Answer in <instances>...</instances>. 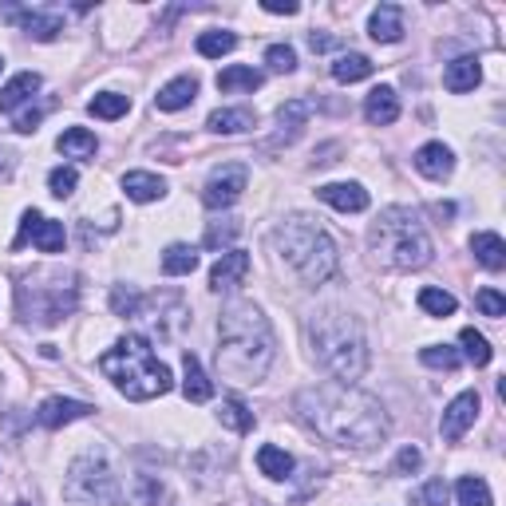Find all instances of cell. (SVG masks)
I'll return each mask as SVG.
<instances>
[{"label": "cell", "instance_id": "cell-1", "mask_svg": "<svg viewBox=\"0 0 506 506\" xmlns=\"http://www.w3.org/2000/svg\"><path fill=\"white\" fill-rule=\"evenodd\" d=\"M300 419L344 451H372L388 439V416L376 395L356 384H317L297 395Z\"/></svg>", "mask_w": 506, "mask_h": 506}, {"label": "cell", "instance_id": "cell-2", "mask_svg": "<svg viewBox=\"0 0 506 506\" xmlns=\"http://www.w3.org/2000/svg\"><path fill=\"white\" fill-rule=\"evenodd\" d=\"M273 356L277 341L269 317L249 300H234L218 321V372L234 384H261L273 368Z\"/></svg>", "mask_w": 506, "mask_h": 506}, {"label": "cell", "instance_id": "cell-3", "mask_svg": "<svg viewBox=\"0 0 506 506\" xmlns=\"http://www.w3.org/2000/svg\"><path fill=\"white\" fill-rule=\"evenodd\" d=\"M309 341L317 364L329 372L336 384H356L368 368V341L356 317L341 309H324L309 321Z\"/></svg>", "mask_w": 506, "mask_h": 506}, {"label": "cell", "instance_id": "cell-4", "mask_svg": "<svg viewBox=\"0 0 506 506\" xmlns=\"http://www.w3.org/2000/svg\"><path fill=\"white\" fill-rule=\"evenodd\" d=\"M100 372L127 395V400H139V404L154 400V395H166L174 388L171 368L154 356L147 336H135V332L123 336L115 348H107L100 356Z\"/></svg>", "mask_w": 506, "mask_h": 506}, {"label": "cell", "instance_id": "cell-5", "mask_svg": "<svg viewBox=\"0 0 506 506\" xmlns=\"http://www.w3.org/2000/svg\"><path fill=\"white\" fill-rule=\"evenodd\" d=\"M368 253L380 269H424L431 261V237L412 206H388L368 230Z\"/></svg>", "mask_w": 506, "mask_h": 506}, {"label": "cell", "instance_id": "cell-6", "mask_svg": "<svg viewBox=\"0 0 506 506\" xmlns=\"http://www.w3.org/2000/svg\"><path fill=\"white\" fill-rule=\"evenodd\" d=\"M273 246L289 265H293V273L305 285L329 281V277L336 273V261H341V258H336L332 237L324 234L317 222H309V218H289L281 230L273 234Z\"/></svg>", "mask_w": 506, "mask_h": 506}, {"label": "cell", "instance_id": "cell-7", "mask_svg": "<svg viewBox=\"0 0 506 506\" xmlns=\"http://www.w3.org/2000/svg\"><path fill=\"white\" fill-rule=\"evenodd\" d=\"M76 309V285H64V277H56V285H20V317L36 324H59L68 312Z\"/></svg>", "mask_w": 506, "mask_h": 506}, {"label": "cell", "instance_id": "cell-8", "mask_svg": "<svg viewBox=\"0 0 506 506\" xmlns=\"http://www.w3.org/2000/svg\"><path fill=\"white\" fill-rule=\"evenodd\" d=\"M64 490L71 502H119V479L103 455H83L79 463H71Z\"/></svg>", "mask_w": 506, "mask_h": 506}, {"label": "cell", "instance_id": "cell-9", "mask_svg": "<svg viewBox=\"0 0 506 506\" xmlns=\"http://www.w3.org/2000/svg\"><path fill=\"white\" fill-rule=\"evenodd\" d=\"M246 186H249L246 166L242 163H226L206 178V186H202V202H206L210 210H226V206H234V202L242 198Z\"/></svg>", "mask_w": 506, "mask_h": 506}, {"label": "cell", "instance_id": "cell-10", "mask_svg": "<svg viewBox=\"0 0 506 506\" xmlns=\"http://www.w3.org/2000/svg\"><path fill=\"white\" fill-rule=\"evenodd\" d=\"M28 242L40 253H59L64 249V222H52V218H44L40 210H28L20 218V234H16V242H12V249H20Z\"/></svg>", "mask_w": 506, "mask_h": 506}, {"label": "cell", "instance_id": "cell-11", "mask_svg": "<svg viewBox=\"0 0 506 506\" xmlns=\"http://www.w3.org/2000/svg\"><path fill=\"white\" fill-rule=\"evenodd\" d=\"M479 407H483V400H479V392H463L455 395V400L443 407V419H439V436L448 443H459L467 436V427L479 419Z\"/></svg>", "mask_w": 506, "mask_h": 506}, {"label": "cell", "instance_id": "cell-12", "mask_svg": "<svg viewBox=\"0 0 506 506\" xmlns=\"http://www.w3.org/2000/svg\"><path fill=\"white\" fill-rule=\"evenodd\" d=\"M95 412L91 404L83 400H64V395H52V400L40 404V412H36V424L47 427V431H59L64 424H76V419H88Z\"/></svg>", "mask_w": 506, "mask_h": 506}, {"label": "cell", "instance_id": "cell-13", "mask_svg": "<svg viewBox=\"0 0 506 506\" xmlns=\"http://www.w3.org/2000/svg\"><path fill=\"white\" fill-rule=\"evenodd\" d=\"M246 273H249V253L246 249H226L210 269V289L214 293H230V289H237L246 281Z\"/></svg>", "mask_w": 506, "mask_h": 506}, {"label": "cell", "instance_id": "cell-14", "mask_svg": "<svg viewBox=\"0 0 506 506\" xmlns=\"http://www.w3.org/2000/svg\"><path fill=\"white\" fill-rule=\"evenodd\" d=\"M317 198L329 202V206L341 210V214H364L368 210V190L360 183H329V186L317 190Z\"/></svg>", "mask_w": 506, "mask_h": 506}, {"label": "cell", "instance_id": "cell-15", "mask_svg": "<svg viewBox=\"0 0 506 506\" xmlns=\"http://www.w3.org/2000/svg\"><path fill=\"white\" fill-rule=\"evenodd\" d=\"M309 115H312V103H305V100L285 103L281 111H277V135H273V142H269V151H273V147H289V142H293L300 131H305Z\"/></svg>", "mask_w": 506, "mask_h": 506}, {"label": "cell", "instance_id": "cell-16", "mask_svg": "<svg viewBox=\"0 0 506 506\" xmlns=\"http://www.w3.org/2000/svg\"><path fill=\"white\" fill-rule=\"evenodd\" d=\"M416 171L424 174V178H436V183H443V178L455 171L451 147H443V142H424V147L416 151Z\"/></svg>", "mask_w": 506, "mask_h": 506}, {"label": "cell", "instance_id": "cell-17", "mask_svg": "<svg viewBox=\"0 0 506 506\" xmlns=\"http://www.w3.org/2000/svg\"><path fill=\"white\" fill-rule=\"evenodd\" d=\"M479 79H483V68H479L475 56H459V59H451V64L443 68V88L455 91V95L475 91Z\"/></svg>", "mask_w": 506, "mask_h": 506}, {"label": "cell", "instance_id": "cell-18", "mask_svg": "<svg viewBox=\"0 0 506 506\" xmlns=\"http://www.w3.org/2000/svg\"><path fill=\"white\" fill-rule=\"evenodd\" d=\"M368 36L376 44H395L404 40V12L395 5H380L376 12L368 16Z\"/></svg>", "mask_w": 506, "mask_h": 506}, {"label": "cell", "instance_id": "cell-19", "mask_svg": "<svg viewBox=\"0 0 506 506\" xmlns=\"http://www.w3.org/2000/svg\"><path fill=\"white\" fill-rule=\"evenodd\" d=\"M195 95H198V79L195 76H178V79L166 83V88H159L154 107H159V111H183V107L195 103Z\"/></svg>", "mask_w": 506, "mask_h": 506}, {"label": "cell", "instance_id": "cell-20", "mask_svg": "<svg viewBox=\"0 0 506 506\" xmlns=\"http://www.w3.org/2000/svg\"><path fill=\"white\" fill-rule=\"evenodd\" d=\"M364 119L372 127H388L400 119V95H395L392 88H376L364 100Z\"/></svg>", "mask_w": 506, "mask_h": 506}, {"label": "cell", "instance_id": "cell-21", "mask_svg": "<svg viewBox=\"0 0 506 506\" xmlns=\"http://www.w3.org/2000/svg\"><path fill=\"white\" fill-rule=\"evenodd\" d=\"M12 20L20 24L28 36H36V40H56L59 32H64V20L56 16V12H40V8H32V12H12Z\"/></svg>", "mask_w": 506, "mask_h": 506}, {"label": "cell", "instance_id": "cell-22", "mask_svg": "<svg viewBox=\"0 0 506 506\" xmlns=\"http://www.w3.org/2000/svg\"><path fill=\"white\" fill-rule=\"evenodd\" d=\"M40 91V76H36V71H20V76H12L5 88H0V111H16L20 103H28L32 95Z\"/></svg>", "mask_w": 506, "mask_h": 506}, {"label": "cell", "instance_id": "cell-23", "mask_svg": "<svg viewBox=\"0 0 506 506\" xmlns=\"http://www.w3.org/2000/svg\"><path fill=\"white\" fill-rule=\"evenodd\" d=\"M183 395H186L190 404H206L210 395H214V384L206 380V372H202L195 353L183 356Z\"/></svg>", "mask_w": 506, "mask_h": 506}, {"label": "cell", "instance_id": "cell-24", "mask_svg": "<svg viewBox=\"0 0 506 506\" xmlns=\"http://www.w3.org/2000/svg\"><path fill=\"white\" fill-rule=\"evenodd\" d=\"M123 195L131 202H159L166 195V183L151 171H131V174H123Z\"/></svg>", "mask_w": 506, "mask_h": 506}, {"label": "cell", "instance_id": "cell-25", "mask_svg": "<svg viewBox=\"0 0 506 506\" xmlns=\"http://www.w3.org/2000/svg\"><path fill=\"white\" fill-rule=\"evenodd\" d=\"M471 253H475L479 265H487V269H502V265H506V242L499 234H490V230L471 237Z\"/></svg>", "mask_w": 506, "mask_h": 506}, {"label": "cell", "instance_id": "cell-26", "mask_svg": "<svg viewBox=\"0 0 506 506\" xmlns=\"http://www.w3.org/2000/svg\"><path fill=\"white\" fill-rule=\"evenodd\" d=\"M372 71H376V64H372L368 56H360V52H348V56L332 59V79L336 83H360V79H368Z\"/></svg>", "mask_w": 506, "mask_h": 506}, {"label": "cell", "instance_id": "cell-27", "mask_svg": "<svg viewBox=\"0 0 506 506\" xmlns=\"http://www.w3.org/2000/svg\"><path fill=\"white\" fill-rule=\"evenodd\" d=\"M210 131H218V135H242V131L253 127V115L246 107H218L210 119H206Z\"/></svg>", "mask_w": 506, "mask_h": 506}, {"label": "cell", "instance_id": "cell-28", "mask_svg": "<svg viewBox=\"0 0 506 506\" xmlns=\"http://www.w3.org/2000/svg\"><path fill=\"white\" fill-rule=\"evenodd\" d=\"M56 147H59V154H68V159H91V154L100 151V142H95L88 127H71L56 139Z\"/></svg>", "mask_w": 506, "mask_h": 506}, {"label": "cell", "instance_id": "cell-29", "mask_svg": "<svg viewBox=\"0 0 506 506\" xmlns=\"http://www.w3.org/2000/svg\"><path fill=\"white\" fill-rule=\"evenodd\" d=\"M258 471L265 475V479H289L293 475V455L289 451H281V448H273V443H265V448L258 451Z\"/></svg>", "mask_w": 506, "mask_h": 506}, {"label": "cell", "instance_id": "cell-30", "mask_svg": "<svg viewBox=\"0 0 506 506\" xmlns=\"http://www.w3.org/2000/svg\"><path fill=\"white\" fill-rule=\"evenodd\" d=\"M261 83H265L261 71H253L246 64H234V68H226L222 76H218V91H226V95H234V91H258Z\"/></svg>", "mask_w": 506, "mask_h": 506}, {"label": "cell", "instance_id": "cell-31", "mask_svg": "<svg viewBox=\"0 0 506 506\" xmlns=\"http://www.w3.org/2000/svg\"><path fill=\"white\" fill-rule=\"evenodd\" d=\"M198 269V249L195 246H166L163 253V273L166 277H186V273H195Z\"/></svg>", "mask_w": 506, "mask_h": 506}, {"label": "cell", "instance_id": "cell-32", "mask_svg": "<svg viewBox=\"0 0 506 506\" xmlns=\"http://www.w3.org/2000/svg\"><path fill=\"white\" fill-rule=\"evenodd\" d=\"M419 309H424L427 317H451V312L459 309V300H455L448 289L427 285V289H419Z\"/></svg>", "mask_w": 506, "mask_h": 506}, {"label": "cell", "instance_id": "cell-33", "mask_svg": "<svg viewBox=\"0 0 506 506\" xmlns=\"http://www.w3.org/2000/svg\"><path fill=\"white\" fill-rule=\"evenodd\" d=\"M455 499H459V506H495V499H490V487L479 475L459 479V483H455Z\"/></svg>", "mask_w": 506, "mask_h": 506}, {"label": "cell", "instance_id": "cell-34", "mask_svg": "<svg viewBox=\"0 0 506 506\" xmlns=\"http://www.w3.org/2000/svg\"><path fill=\"white\" fill-rule=\"evenodd\" d=\"M459 344H463V353H467V360H471L475 368H487L490 356H495L490 341H487L483 332H475V329H463V332H459Z\"/></svg>", "mask_w": 506, "mask_h": 506}, {"label": "cell", "instance_id": "cell-35", "mask_svg": "<svg viewBox=\"0 0 506 506\" xmlns=\"http://www.w3.org/2000/svg\"><path fill=\"white\" fill-rule=\"evenodd\" d=\"M88 111L95 119H119V115H127L131 111V100L127 95H119V91H100L95 100L88 103Z\"/></svg>", "mask_w": 506, "mask_h": 506}, {"label": "cell", "instance_id": "cell-36", "mask_svg": "<svg viewBox=\"0 0 506 506\" xmlns=\"http://www.w3.org/2000/svg\"><path fill=\"white\" fill-rule=\"evenodd\" d=\"M195 47H198V56L218 59V56H230V52H234V47H237V36H234V32H202Z\"/></svg>", "mask_w": 506, "mask_h": 506}, {"label": "cell", "instance_id": "cell-37", "mask_svg": "<svg viewBox=\"0 0 506 506\" xmlns=\"http://www.w3.org/2000/svg\"><path fill=\"white\" fill-rule=\"evenodd\" d=\"M218 419H222V427H230L237 431V436H246V431H253V412L242 404V400H226L218 407Z\"/></svg>", "mask_w": 506, "mask_h": 506}, {"label": "cell", "instance_id": "cell-38", "mask_svg": "<svg viewBox=\"0 0 506 506\" xmlns=\"http://www.w3.org/2000/svg\"><path fill=\"white\" fill-rule=\"evenodd\" d=\"M419 360H424L427 368H443V372H455L463 364V356L455 353V348H448V344H427L424 353H419Z\"/></svg>", "mask_w": 506, "mask_h": 506}, {"label": "cell", "instance_id": "cell-39", "mask_svg": "<svg viewBox=\"0 0 506 506\" xmlns=\"http://www.w3.org/2000/svg\"><path fill=\"white\" fill-rule=\"evenodd\" d=\"M237 230H242V222H234V218L210 222V230H206V237H202V246H206V249H226L237 237Z\"/></svg>", "mask_w": 506, "mask_h": 506}, {"label": "cell", "instance_id": "cell-40", "mask_svg": "<svg viewBox=\"0 0 506 506\" xmlns=\"http://www.w3.org/2000/svg\"><path fill=\"white\" fill-rule=\"evenodd\" d=\"M76 183H79L76 166H56V171L47 174V190H52L56 198H71V190H76Z\"/></svg>", "mask_w": 506, "mask_h": 506}, {"label": "cell", "instance_id": "cell-41", "mask_svg": "<svg viewBox=\"0 0 506 506\" xmlns=\"http://www.w3.org/2000/svg\"><path fill=\"white\" fill-rule=\"evenodd\" d=\"M265 64L273 71H281V76H289V71H297V52L289 44H273L269 52H265Z\"/></svg>", "mask_w": 506, "mask_h": 506}, {"label": "cell", "instance_id": "cell-42", "mask_svg": "<svg viewBox=\"0 0 506 506\" xmlns=\"http://www.w3.org/2000/svg\"><path fill=\"white\" fill-rule=\"evenodd\" d=\"M139 305H142V300H139L135 289H123V285L111 289V312H115V317H135Z\"/></svg>", "mask_w": 506, "mask_h": 506}, {"label": "cell", "instance_id": "cell-43", "mask_svg": "<svg viewBox=\"0 0 506 506\" xmlns=\"http://www.w3.org/2000/svg\"><path fill=\"white\" fill-rule=\"evenodd\" d=\"M475 305L483 317H506V297L499 293V289H479V297H475Z\"/></svg>", "mask_w": 506, "mask_h": 506}, {"label": "cell", "instance_id": "cell-44", "mask_svg": "<svg viewBox=\"0 0 506 506\" xmlns=\"http://www.w3.org/2000/svg\"><path fill=\"white\" fill-rule=\"evenodd\" d=\"M448 502V483L443 479H431L427 487H419L412 495V506H443Z\"/></svg>", "mask_w": 506, "mask_h": 506}, {"label": "cell", "instance_id": "cell-45", "mask_svg": "<svg viewBox=\"0 0 506 506\" xmlns=\"http://www.w3.org/2000/svg\"><path fill=\"white\" fill-rule=\"evenodd\" d=\"M419 463H424L419 448H404L400 455H395V475H412V471H419Z\"/></svg>", "mask_w": 506, "mask_h": 506}, {"label": "cell", "instance_id": "cell-46", "mask_svg": "<svg viewBox=\"0 0 506 506\" xmlns=\"http://www.w3.org/2000/svg\"><path fill=\"white\" fill-rule=\"evenodd\" d=\"M40 119H44V111H36V107H32V111H20L16 115V131H20V135H32V131L40 127Z\"/></svg>", "mask_w": 506, "mask_h": 506}, {"label": "cell", "instance_id": "cell-47", "mask_svg": "<svg viewBox=\"0 0 506 506\" xmlns=\"http://www.w3.org/2000/svg\"><path fill=\"white\" fill-rule=\"evenodd\" d=\"M261 8H265V12H273V16H293V12H297L293 0H285V5H281V0H265Z\"/></svg>", "mask_w": 506, "mask_h": 506}, {"label": "cell", "instance_id": "cell-48", "mask_svg": "<svg viewBox=\"0 0 506 506\" xmlns=\"http://www.w3.org/2000/svg\"><path fill=\"white\" fill-rule=\"evenodd\" d=\"M309 47H312V52H329V47H332V36H317V32H312V36H309Z\"/></svg>", "mask_w": 506, "mask_h": 506}, {"label": "cell", "instance_id": "cell-49", "mask_svg": "<svg viewBox=\"0 0 506 506\" xmlns=\"http://www.w3.org/2000/svg\"><path fill=\"white\" fill-rule=\"evenodd\" d=\"M0 64H5V59H0Z\"/></svg>", "mask_w": 506, "mask_h": 506}, {"label": "cell", "instance_id": "cell-50", "mask_svg": "<svg viewBox=\"0 0 506 506\" xmlns=\"http://www.w3.org/2000/svg\"><path fill=\"white\" fill-rule=\"evenodd\" d=\"M20 506H24V502H20Z\"/></svg>", "mask_w": 506, "mask_h": 506}]
</instances>
